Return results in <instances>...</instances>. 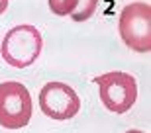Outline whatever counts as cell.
<instances>
[{
  "label": "cell",
  "mask_w": 151,
  "mask_h": 133,
  "mask_svg": "<svg viewBox=\"0 0 151 133\" xmlns=\"http://www.w3.org/2000/svg\"><path fill=\"white\" fill-rule=\"evenodd\" d=\"M32 96L22 82L6 80L0 84V125L4 129H22L32 119Z\"/></svg>",
  "instance_id": "obj_3"
},
{
  "label": "cell",
  "mask_w": 151,
  "mask_h": 133,
  "mask_svg": "<svg viewBox=\"0 0 151 133\" xmlns=\"http://www.w3.org/2000/svg\"><path fill=\"white\" fill-rule=\"evenodd\" d=\"M96 8H98V0H78L77 8L73 10L71 18H73L75 22H86V20L92 18Z\"/></svg>",
  "instance_id": "obj_6"
},
{
  "label": "cell",
  "mask_w": 151,
  "mask_h": 133,
  "mask_svg": "<svg viewBox=\"0 0 151 133\" xmlns=\"http://www.w3.org/2000/svg\"><path fill=\"white\" fill-rule=\"evenodd\" d=\"M43 47V37L35 26L22 24L6 31L0 47V55L10 66L26 69L37 61Z\"/></svg>",
  "instance_id": "obj_1"
},
{
  "label": "cell",
  "mask_w": 151,
  "mask_h": 133,
  "mask_svg": "<svg viewBox=\"0 0 151 133\" xmlns=\"http://www.w3.org/2000/svg\"><path fill=\"white\" fill-rule=\"evenodd\" d=\"M102 104L112 114H126L137 100V82L128 72L112 71L94 78Z\"/></svg>",
  "instance_id": "obj_4"
},
{
  "label": "cell",
  "mask_w": 151,
  "mask_h": 133,
  "mask_svg": "<svg viewBox=\"0 0 151 133\" xmlns=\"http://www.w3.org/2000/svg\"><path fill=\"white\" fill-rule=\"evenodd\" d=\"M118 29L122 41L135 53L151 51V6L145 2H132L124 6Z\"/></svg>",
  "instance_id": "obj_2"
},
{
  "label": "cell",
  "mask_w": 151,
  "mask_h": 133,
  "mask_svg": "<svg viewBox=\"0 0 151 133\" xmlns=\"http://www.w3.org/2000/svg\"><path fill=\"white\" fill-rule=\"evenodd\" d=\"M126 133H143V131H137V129H129V131H126Z\"/></svg>",
  "instance_id": "obj_9"
},
{
  "label": "cell",
  "mask_w": 151,
  "mask_h": 133,
  "mask_svg": "<svg viewBox=\"0 0 151 133\" xmlns=\"http://www.w3.org/2000/svg\"><path fill=\"white\" fill-rule=\"evenodd\" d=\"M78 0H49V10L55 16H69L77 8Z\"/></svg>",
  "instance_id": "obj_7"
},
{
  "label": "cell",
  "mask_w": 151,
  "mask_h": 133,
  "mask_svg": "<svg viewBox=\"0 0 151 133\" xmlns=\"http://www.w3.org/2000/svg\"><path fill=\"white\" fill-rule=\"evenodd\" d=\"M39 108L51 119H71L81 110V98L69 84L53 80L39 92Z\"/></svg>",
  "instance_id": "obj_5"
},
{
  "label": "cell",
  "mask_w": 151,
  "mask_h": 133,
  "mask_svg": "<svg viewBox=\"0 0 151 133\" xmlns=\"http://www.w3.org/2000/svg\"><path fill=\"white\" fill-rule=\"evenodd\" d=\"M8 8V0H0V14H4Z\"/></svg>",
  "instance_id": "obj_8"
}]
</instances>
